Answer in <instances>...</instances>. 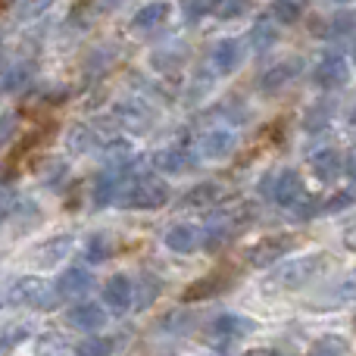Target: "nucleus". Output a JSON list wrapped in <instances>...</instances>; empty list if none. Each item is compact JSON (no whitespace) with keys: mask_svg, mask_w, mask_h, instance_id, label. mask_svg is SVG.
I'll list each match as a JSON object with an SVG mask.
<instances>
[{"mask_svg":"<svg viewBox=\"0 0 356 356\" xmlns=\"http://www.w3.org/2000/svg\"><path fill=\"white\" fill-rule=\"evenodd\" d=\"M56 297H85L88 291L94 288V275L85 269V266H69L60 278H56Z\"/></svg>","mask_w":356,"mask_h":356,"instance_id":"16","label":"nucleus"},{"mask_svg":"<svg viewBox=\"0 0 356 356\" xmlns=\"http://www.w3.org/2000/svg\"><path fill=\"white\" fill-rule=\"evenodd\" d=\"M163 244L169 247L172 253H194L200 250V228L191 225V222H178L166 232V238H163Z\"/></svg>","mask_w":356,"mask_h":356,"instance_id":"17","label":"nucleus"},{"mask_svg":"<svg viewBox=\"0 0 356 356\" xmlns=\"http://www.w3.org/2000/svg\"><path fill=\"white\" fill-rule=\"evenodd\" d=\"M104 307L110 313H125L131 309V278L129 275H113L104 284Z\"/></svg>","mask_w":356,"mask_h":356,"instance_id":"18","label":"nucleus"},{"mask_svg":"<svg viewBox=\"0 0 356 356\" xmlns=\"http://www.w3.org/2000/svg\"><path fill=\"white\" fill-rule=\"evenodd\" d=\"M166 19H169V3L154 0V3H144L141 10L131 16V29L135 31H156Z\"/></svg>","mask_w":356,"mask_h":356,"instance_id":"20","label":"nucleus"},{"mask_svg":"<svg viewBox=\"0 0 356 356\" xmlns=\"http://www.w3.org/2000/svg\"><path fill=\"white\" fill-rule=\"evenodd\" d=\"M154 166L160 169V172H166V175H184V172H191V169L197 166V154L181 141V144H172V147L160 150Z\"/></svg>","mask_w":356,"mask_h":356,"instance_id":"12","label":"nucleus"},{"mask_svg":"<svg viewBox=\"0 0 356 356\" xmlns=\"http://www.w3.org/2000/svg\"><path fill=\"white\" fill-rule=\"evenodd\" d=\"M332 119H334V104L332 100H319V104H313L303 113V131L307 135H319V131H325L332 125Z\"/></svg>","mask_w":356,"mask_h":356,"instance_id":"23","label":"nucleus"},{"mask_svg":"<svg viewBox=\"0 0 356 356\" xmlns=\"http://www.w3.org/2000/svg\"><path fill=\"white\" fill-rule=\"evenodd\" d=\"M113 350H116L113 338H85L75 347V356H110Z\"/></svg>","mask_w":356,"mask_h":356,"instance_id":"31","label":"nucleus"},{"mask_svg":"<svg viewBox=\"0 0 356 356\" xmlns=\"http://www.w3.org/2000/svg\"><path fill=\"white\" fill-rule=\"evenodd\" d=\"M238 147V135L232 129H209L200 135V156L203 160H228Z\"/></svg>","mask_w":356,"mask_h":356,"instance_id":"10","label":"nucleus"},{"mask_svg":"<svg viewBox=\"0 0 356 356\" xmlns=\"http://www.w3.org/2000/svg\"><path fill=\"white\" fill-rule=\"evenodd\" d=\"M325 259H328V253H309V257L284 259V263L269 275V282L275 284V288H284V291H300L325 269Z\"/></svg>","mask_w":356,"mask_h":356,"instance_id":"2","label":"nucleus"},{"mask_svg":"<svg viewBox=\"0 0 356 356\" xmlns=\"http://www.w3.org/2000/svg\"><path fill=\"white\" fill-rule=\"evenodd\" d=\"M309 356H350V344L341 334H325V338L313 341Z\"/></svg>","mask_w":356,"mask_h":356,"instance_id":"29","label":"nucleus"},{"mask_svg":"<svg viewBox=\"0 0 356 356\" xmlns=\"http://www.w3.org/2000/svg\"><path fill=\"white\" fill-rule=\"evenodd\" d=\"M3 300L10 303V307H25V309H54L56 303H60V297H56V288L47 278L25 275L6 291Z\"/></svg>","mask_w":356,"mask_h":356,"instance_id":"3","label":"nucleus"},{"mask_svg":"<svg viewBox=\"0 0 356 356\" xmlns=\"http://www.w3.org/2000/svg\"><path fill=\"white\" fill-rule=\"evenodd\" d=\"M309 172L319 178L322 184H334L344 172V154L334 147H325V150H316L309 156Z\"/></svg>","mask_w":356,"mask_h":356,"instance_id":"13","label":"nucleus"},{"mask_svg":"<svg viewBox=\"0 0 356 356\" xmlns=\"http://www.w3.org/2000/svg\"><path fill=\"white\" fill-rule=\"evenodd\" d=\"M334 3H350V0H334Z\"/></svg>","mask_w":356,"mask_h":356,"instance_id":"41","label":"nucleus"},{"mask_svg":"<svg viewBox=\"0 0 356 356\" xmlns=\"http://www.w3.org/2000/svg\"><path fill=\"white\" fill-rule=\"evenodd\" d=\"M307 6H309V0H272L269 13H272V19H275V22L297 25L303 16H307Z\"/></svg>","mask_w":356,"mask_h":356,"instance_id":"25","label":"nucleus"},{"mask_svg":"<svg viewBox=\"0 0 356 356\" xmlns=\"http://www.w3.org/2000/svg\"><path fill=\"white\" fill-rule=\"evenodd\" d=\"M325 38L332 41H350L353 38V13H334L325 29Z\"/></svg>","mask_w":356,"mask_h":356,"instance_id":"30","label":"nucleus"},{"mask_svg":"<svg viewBox=\"0 0 356 356\" xmlns=\"http://www.w3.org/2000/svg\"><path fill=\"white\" fill-rule=\"evenodd\" d=\"M309 75H313V85L325 88V91L341 88L347 81V56L341 54V50H325V54L316 60Z\"/></svg>","mask_w":356,"mask_h":356,"instance_id":"7","label":"nucleus"},{"mask_svg":"<svg viewBox=\"0 0 356 356\" xmlns=\"http://www.w3.org/2000/svg\"><path fill=\"white\" fill-rule=\"evenodd\" d=\"M253 10V0H213L209 3V13H213L216 19H241L247 16V13Z\"/></svg>","mask_w":356,"mask_h":356,"instance_id":"28","label":"nucleus"},{"mask_svg":"<svg viewBox=\"0 0 356 356\" xmlns=\"http://www.w3.org/2000/svg\"><path fill=\"white\" fill-rule=\"evenodd\" d=\"M303 66H307V63H303L300 56H291V60L272 63V66L259 75V91H263V94H275V91H282V88H288L291 81L303 75Z\"/></svg>","mask_w":356,"mask_h":356,"instance_id":"8","label":"nucleus"},{"mask_svg":"<svg viewBox=\"0 0 356 356\" xmlns=\"http://www.w3.org/2000/svg\"><path fill=\"white\" fill-rule=\"evenodd\" d=\"M113 122L122 131H129V135H141V131H147L150 125H154V110H150L141 97L119 100V104L113 106Z\"/></svg>","mask_w":356,"mask_h":356,"instance_id":"6","label":"nucleus"},{"mask_svg":"<svg viewBox=\"0 0 356 356\" xmlns=\"http://www.w3.org/2000/svg\"><path fill=\"white\" fill-rule=\"evenodd\" d=\"M72 247H75L72 234H54V238H44L41 244L31 250V259H35L38 266H44V269H50V266H60L63 259L72 253Z\"/></svg>","mask_w":356,"mask_h":356,"instance_id":"11","label":"nucleus"},{"mask_svg":"<svg viewBox=\"0 0 356 356\" xmlns=\"http://www.w3.org/2000/svg\"><path fill=\"white\" fill-rule=\"evenodd\" d=\"M241 63H244V44H241L238 38H225V41H219L213 47V54H209V66H213L216 75L238 72Z\"/></svg>","mask_w":356,"mask_h":356,"instance_id":"9","label":"nucleus"},{"mask_svg":"<svg viewBox=\"0 0 356 356\" xmlns=\"http://www.w3.org/2000/svg\"><path fill=\"white\" fill-rule=\"evenodd\" d=\"M6 213H10V207H3V203H0V225H3V219H6Z\"/></svg>","mask_w":356,"mask_h":356,"instance_id":"39","label":"nucleus"},{"mask_svg":"<svg viewBox=\"0 0 356 356\" xmlns=\"http://www.w3.org/2000/svg\"><path fill=\"white\" fill-rule=\"evenodd\" d=\"M209 332H213V338H216V341L228 344V341H241V338H247V334L253 332V322L247 319V316H238V313H222V316H216V319H213Z\"/></svg>","mask_w":356,"mask_h":356,"instance_id":"15","label":"nucleus"},{"mask_svg":"<svg viewBox=\"0 0 356 356\" xmlns=\"http://www.w3.org/2000/svg\"><path fill=\"white\" fill-rule=\"evenodd\" d=\"M29 79H31V66L29 63H16V66L6 69V75H3V91H19Z\"/></svg>","mask_w":356,"mask_h":356,"instance_id":"33","label":"nucleus"},{"mask_svg":"<svg viewBox=\"0 0 356 356\" xmlns=\"http://www.w3.org/2000/svg\"><path fill=\"white\" fill-rule=\"evenodd\" d=\"M350 203H353V191L344 188V191H338L332 200L322 203V213H341V209H350Z\"/></svg>","mask_w":356,"mask_h":356,"instance_id":"34","label":"nucleus"},{"mask_svg":"<svg viewBox=\"0 0 356 356\" xmlns=\"http://www.w3.org/2000/svg\"><path fill=\"white\" fill-rule=\"evenodd\" d=\"M259 191H263V197H269V200H275L278 207L291 209L297 200H300L303 194H307V188H303V178L297 169H282V172H269L259 181Z\"/></svg>","mask_w":356,"mask_h":356,"instance_id":"4","label":"nucleus"},{"mask_svg":"<svg viewBox=\"0 0 356 356\" xmlns=\"http://www.w3.org/2000/svg\"><path fill=\"white\" fill-rule=\"evenodd\" d=\"M247 356H284V353L272 350V347H257V350H247Z\"/></svg>","mask_w":356,"mask_h":356,"instance_id":"38","label":"nucleus"},{"mask_svg":"<svg viewBox=\"0 0 356 356\" xmlns=\"http://www.w3.org/2000/svg\"><path fill=\"white\" fill-rule=\"evenodd\" d=\"M222 197V184H216V181H200V184H194V188H188L181 194V207H188V209H209L216 200Z\"/></svg>","mask_w":356,"mask_h":356,"instance_id":"21","label":"nucleus"},{"mask_svg":"<svg viewBox=\"0 0 356 356\" xmlns=\"http://www.w3.org/2000/svg\"><path fill=\"white\" fill-rule=\"evenodd\" d=\"M113 253H116V241H113V234L97 232V234H91V238L85 241V259H88L91 266L106 263Z\"/></svg>","mask_w":356,"mask_h":356,"instance_id":"24","label":"nucleus"},{"mask_svg":"<svg viewBox=\"0 0 356 356\" xmlns=\"http://www.w3.org/2000/svg\"><path fill=\"white\" fill-rule=\"evenodd\" d=\"M181 10L188 22H197L203 13H209V0H181Z\"/></svg>","mask_w":356,"mask_h":356,"instance_id":"36","label":"nucleus"},{"mask_svg":"<svg viewBox=\"0 0 356 356\" xmlns=\"http://www.w3.org/2000/svg\"><path fill=\"white\" fill-rule=\"evenodd\" d=\"M97 144H100L97 131H94L91 125H85V122L72 125V129H69V135H66V147H69V154H75V156H81V154H88V150H94Z\"/></svg>","mask_w":356,"mask_h":356,"instance_id":"26","label":"nucleus"},{"mask_svg":"<svg viewBox=\"0 0 356 356\" xmlns=\"http://www.w3.org/2000/svg\"><path fill=\"white\" fill-rule=\"evenodd\" d=\"M119 0H91V10H97V13H106V10H113Z\"/></svg>","mask_w":356,"mask_h":356,"instance_id":"37","label":"nucleus"},{"mask_svg":"<svg viewBox=\"0 0 356 356\" xmlns=\"http://www.w3.org/2000/svg\"><path fill=\"white\" fill-rule=\"evenodd\" d=\"M16 125H19L16 113H3V116H0V147H6V144H10V138L16 135Z\"/></svg>","mask_w":356,"mask_h":356,"instance_id":"35","label":"nucleus"},{"mask_svg":"<svg viewBox=\"0 0 356 356\" xmlns=\"http://www.w3.org/2000/svg\"><path fill=\"white\" fill-rule=\"evenodd\" d=\"M104 322H106V313L100 303L81 300V303H75V307L66 309V325L75 328V332H97Z\"/></svg>","mask_w":356,"mask_h":356,"instance_id":"14","label":"nucleus"},{"mask_svg":"<svg viewBox=\"0 0 356 356\" xmlns=\"http://www.w3.org/2000/svg\"><path fill=\"white\" fill-rule=\"evenodd\" d=\"M291 216H294L297 222H309L316 219V216H322V200H316V197H307L303 194L300 200L291 207Z\"/></svg>","mask_w":356,"mask_h":356,"instance_id":"32","label":"nucleus"},{"mask_svg":"<svg viewBox=\"0 0 356 356\" xmlns=\"http://www.w3.org/2000/svg\"><path fill=\"white\" fill-rule=\"evenodd\" d=\"M169 200H172V188H169L163 178L150 175L147 169L131 175L116 197V203L122 209H160V207H166Z\"/></svg>","mask_w":356,"mask_h":356,"instance_id":"1","label":"nucleus"},{"mask_svg":"<svg viewBox=\"0 0 356 356\" xmlns=\"http://www.w3.org/2000/svg\"><path fill=\"white\" fill-rule=\"evenodd\" d=\"M228 284V275L225 272H213L209 278H200V282L191 284V291L184 294V300H203V297L216 294V291H222Z\"/></svg>","mask_w":356,"mask_h":356,"instance_id":"27","label":"nucleus"},{"mask_svg":"<svg viewBox=\"0 0 356 356\" xmlns=\"http://www.w3.org/2000/svg\"><path fill=\"white\" fill-rule=\"evenodd\" d=\"M3 303H6V300H3V294H0V309H3Z\"/></svg>","mask_w":356,"mask_h":356,"instance_id":"40","label":"nucleus"},{"mask_svg":"<svg viewBox=\"0 0 356 356\" xmlns=\"http://www.w3.org/2000/svg\"><path fill=\"white\" fill-rule=\"evenodd\" d=\"M294 247H297L294 234H269V238H259L257 244L247 250V263L257 266V269H266V266H272V263H282Z\"/></svg>","mask_w":356,"mask_h":356,"instance_id":"5","label":"nucleus"},{"mask_svg":"<svg viewBox=\"0 0 356 356\" xmlns=\"http://www.w3.org/2000/svg\"><path fill=\"white\" fill-rule=\"evenodd\" d=\"M160 291H163V282L156 275L135 278V282H131V307H135V309H147L150 303L160 297Z\"/></svg>","mask_w":356,"mask_h":356,"instance_id":"22","label":"nucleus"},{"mask_svg":"<svg viewBox=\"0 0 356 356\" xmlns=\"http://www.w3.org/2000/svg\"><path fill=\"white\" fill-rule=\"evenodd\" d=\"M247 44H250L257 54H266V50H272L278 44V25L272 16H263L259 22L250 25V31H247Z\"/></svg>","mask_w":356,"mask_h":356,"instance_id":"19","label":"nucleus"}]
</instances>
